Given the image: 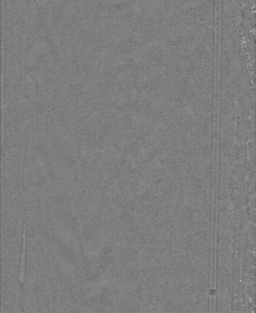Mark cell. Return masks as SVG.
Instances as JSON below:
<instances>
[{"label": "cell", "instance_id": "6da1fadb", "mask_svg": "<svg viewBox=\"0 0 256 313\" xmlns=\"http://www.w3.org/2000/svg\"><path fill=\"white\" fill-rule=\"evenodd\" d=\"M22 247L21 253V262H20V282L24 284L25 282V259H26L27 244V223L24 222L22 230Z\"/></svg>", "mask_w": 256, "mask_h": 313}, {"label": "cell", "instance_id": "7a4b0ae2", "mask_svg": "<svg viewBox=\"0 0 256 313\" xmlns=\"http://www.w3.org/2000/svg\"><path fill=\"white\" fill-rule=\"evenodd\" d=\"M27 134H24L23 137V157H22V167H23L24 174V190L26 189V161H27V139H26Z\"/></svg>", "mask_w": 256, "mask_h": 313}]
</instances>
